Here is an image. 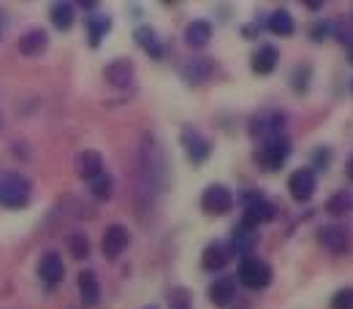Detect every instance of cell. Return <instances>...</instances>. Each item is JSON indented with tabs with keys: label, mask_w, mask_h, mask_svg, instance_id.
Wrapping results in <instances>:
<instances>
[{
	"label": "cell",
	"mask_w": 353,
	"mask_h": 309,
	"mask_svg": "<svg viewBox=\"0 0 353 309\" xmlns=\"http://www.w3.org/2000/svg\"><path fill=\"white\" fill-rule=\"evenodd\" d=\"M30 193H33V184L25 177H19V174H3L0 177V204L3 206H8V209L28 206Z\"/></svg>",
	"instance_id": "obj_1"
},
{
	"label": "cell",
	"mask_w": 353,
	"mask_h": 309,
	"mask_svg": "<svg viewBox=\"0 0 353 309\" xmlns=\"http://www.w3.org/2000/svg\"><path fill=\"white\" fill-rule=\"evenodd\" d=\"M291 155V141L285 136H272L266 138V144L256 152V160L264 166L266 171H277Z\"/></svg>",
	"instance_id": "obj_2"
},
{
	"label": "cell",
	"mask_w": 353,
	"mask_h": 309,
	"mask_svg": "<svg viewBox=\"0 0 353 309\" xmlns=\"http://www.w3.org/2000/svg\"><path fill=\"white\" fill-rule=\"evenodd\" d=\"M239 282L250 290H261L272 282V266L261 258H245L239 266Z\"/></svg>",
	"instance_id": "obj_3"
},
{
	"label": "cell",
	"mask_w": 353,
	"mask_h": 309,
	"mask_svg": "<svg viewBox=\"0 0 353 309\" xmlns=\"http://www.w3.org/2000/svg\"><path fill=\"white\" fill-rule=\"evenodd\" d=\"M231 206H234V195L223 184H210L204 190V195H201V209L207 215H212V217H221L225 212H231Z\"/></svg>",
	"instance_id": "obj_4"
},
{
	"label": "cell",
	"mask_w": 353,
	"mask_h": 309,
	"mask_svg": "<svg viewBox=\"0 0 353 309\" xmlns=\"http://www.w3.org/2000/svg\"><path fill=\"white\" fill-rule=\"evenodd\" d=\"M288 190H291V198L294 201H310L318 190V179H315V171L312 169H299L288 177Z\"/></svg>",
	"instance_id": "obj_5"
},
{
	"label": "cell",
	"mask_w": 353,
	"mask_h": 309,
	"mask_svg": "<svg viewBox=\"0 0 353 309\" xmlns=\"http://www.w3.org/2000/svg\"><path fill=\"white\" fill-rule=\"evenodd\" d=\"M128 244H131V233H128V228H123V225H109L106 233H103V242H101L103 258H109V261L120 258L123 250H125Z\"/></svg>",
	"instance_id": "obj_6"
},
{
	"label": "cell",
	"mask_w": 353,
	"mask_h": 309,
	"mask_svg": "<svg viewBox=\"0 0 353 309\" xmlns=\"http://www.w3.org/2000/svg\"><path fill=\"white\" fill-rule=\"evenodd\" d=\"M182 147H185V155H188V160H193V163H204L207 158H210V152H212V144H210V138L204 136V133L199 131H182Z\"/></svg>",
	"instance_id": "obj_7"
},
{
	"label": "cell",
	"mask_w": 353,
	"mask_h": 309,
	"mask_svg": "<svg viewBox=\"0 0 353 309\" xmlns=\"http://www.w3.org/2000/svg\"><path fill=\"white\" fill-rule=\"evenodd\" d=\"M318 242L329 253H345L351 247V231L345 225H323L318 231Z\"/></svg>",
	"instance_id": "obj_8"
},
{
	"label": "cell",
	"mask_w": 353,
	"mask_h": 309,
	"mask_svg": "<svg viewBox=\"0 0 353 309\" xmlns=\"http://www.w3.org/2000/svg\"><path fill=\"white\" fill-rule=\"evenodd\" d=\"M207 296H210V304H212V307L225 309L236 299V277H221V279H215V282L210 285Z\"/></svg>",
	"instance_id": "obj_9"
},
{
	"label": "cell",
	"mask_w": 353,
	"mask_h": 309,
	"mask_svg": "<svg viewBox=\"0 0 353 309\" xmlns=\"http://www.w3.org/2000/svg\"><path fill=\"white\" fill-rule=\"evenodd\" d=\"M133 76H136V68H133L131 60H114L112 65L103 68V79L112 85V87H131Z\"/></svg>",
	"instance_id": "obj_10"
},
{
	"label": "cell",
	"mask_w": 353,
	"mask_h": 309,
	"mask_svg": "<svg viewBox=\"0 0 353 309\" xmlns=\"http://www.w3.org/2000/svg\"><path fill=\"white\" fill-rule=\"evenodd\" d=\"M272 217H274V206L269 201H264V198H256V201L248 204V209L242 215V225L250 228V231H259V225L269 222Z\"/></svg>",
	"instance_id": "obj_11"
},
{
	"label": "cell",
	"mask_w": 353,
	"mask_h": 309,
	"mask_svg": "<svg viewBox=\"0 0 353 309\" xmlns=\"http://www.w3.org/2000/svg\"><path fill=\"white\" fill-rule=\"evenodd\" d=\"M74 169H77V174L82 179H90V182H92L95 177L103 174V158H101V152H95V149H85V152L77 155Z\"/></svg>",
	"instance_id": "obj_12"
},
{
	"label": "cell",
	"mask_w": 353,
	"mask_h": 309,
	"mask_svg": "<svg viewBox=\"0 0 353 309\" xmlns=\"http://www.w3.org/2000/svg\"><path fill=\"white\" fill-rule=\"evenodd\" d=\"M212 74H215V63H212L210 57H196V60H190V63L182 68V79H185L188 85H204Z\"/></svg>",
	"instance_id": "obj_13"
},
{
	"label": "cell",
	"mask_w": 353,
	"mask_h": 309,
	"mask_svg": "<svg viewBox=\"0 0 353 309\" xmlns=\"http://www.w3.org/2000/svg\"><path fill=\"white\" fill-rule=\"evenodd\" d=\"M39 277L44 279L46 285L63 282V277H65V264H63V258H60L57 253H46L44 258L39 261Z\"/></svg>",
	"instance_id": "obj_14"
},
{
	"label": "cell",
	"mask_w": 353,
	"mask_h": 309,
	"mask_svg": "<svg viewBox=\"0 0 353 309\" xmlns=\"http://www.w3.org/2000/svg\"><path fill=\"white\" fill-rule=\"evenodd\" d=\"M228 261H231V250H228L223 242L207 244V250L201 253V266H204L207 271H221Z\"/></svg>",
	"instance_id": "obj_15"
},
{
	"label": "cell",
	"mask_w": 353,
	"mask_h": 309,
	"mask_svg": "<svg viewBox=\"0 0 353 309\" xmlns=\"http://www.w3.org/2000/svg\"><path fill=\"white\" fill-rule=\"evenodd\" d=\"M210 39H212V25L204 22V19L190 22L188 30H185V44L190 46V49H201V46H207L210 44Z\"/></svg>",
	"instance_id": "obj_16"
},
{
	"label": "cell",
	"mask_w": 353,
	"mask_h": 309,
	"mask_svg": "<svg viewBox=\"0 0 353 309\" xmlns=\"http://www.w3.org/2000/svg\"><path fill=\"white\" fill-rule=\"evenodd\" d=\"M277 49L274 46H261L253 57H250V65H253V71L259 74V76H266V74H272L274 68H277Z\"/></svg>",
	"instance_id": "obj_17"
},
{
	"label": "cell",
	"mask_w": 353,
	"mask_h": 309,
	"mask_svg": "<svg viewBox=\"0 0 353 309\" xmlns=\"http://www.w3.org/2000/svg\"><path fill=\"white\" fill-rule=\"evenodd\" d=\"M79 296L88 307H95L98 299H101V285H98V277L95 271H82L79 274Z\"/></svg>",
	"instance_id": "obj_18"
},
{
	"label": "cell",
	"mask_w": 353,
	"mask_h": 309,
	"mask_svg": "<svg viewBox=\"0 0 353 309\" xmlns=\"http://www.w3.org/2000/svg\"><path fill=\"white\" fill-rule=\"evenodd\" d=\"M49 44V39H46L44 30H30V33H25L22 39H19V52L25 54V57H36V54H41Z\"/></svg>",
	"instance_id": "obj_19"
},
{
	"label": "cell",
	"mask_w": 353,
	"mask_h": 309,
	"mask_svg": "<svg viewBox=\"0 0 353 309\" xmlns=\"http://www.w3.org/2000/svg\"><path fill=\"white\" fill-rule=\"evenodd\" d=\"M256 244H259V233L256 231H250L245 225L234 228V253L236 255H250L256 250Z\"/></svg>",
	"instance_id": "obj_20"
},
{
	"label": "cell",
	"mask_w": 353,
	"mask_h": 309,
	"mask_svg": "<svg viewBox=\"0 0 353 309\" xmlns=\"http://www.w3.org/2000/svg\"><path fill=\"white\" fill-rule=\"evenodd\" d=\"M49 19H52V25H54L57 30H68V28L74 25V19H77V11H74L71 3H54V6L49 8Z\"/></svg>",
	"instance_id": "obj_21"
},
{
	"label": "cell",
	"mask_w": 353,
	"mask_h": 309,
	"mask_svg": "<svg viewBox=\"0 0 353 309\" xmlns=\"http://www.w3.org/2000/svg\"><path fill=\"white\" fill-rule=\"evenodd\" d=\"M294 30H296L294 17H291L285 8H280V11H274V14L269 17V33H274V36L285 39V36H294Z\"/></svg>",
	"instance_id": "obj_22"
},
{
	"label": "cell",
	"mask_w": 353,
	"mask_h": 309,
	"mask_svg": "<svg viewBox=\"0 0 353 309\" xmlns=\"http://www.w3.org/2000/svg\"><path fill=\"white\" fill-rule=\"evenodd\" d=\"M88 30H90V44L98 46L103 41V36L112 30V19L103 17V14H95V17H88Z\"/></svg>",
	"instance_id": "obj_23"
},
{
	"label": "cell",
	"mask_w": 353,
	"mask_h": 309,
	"mask_svg": "<svg viewBox=\"0 0 353 309\" xmlns=\"http://www.w3.org/2000/svg\"><path fill=\"white\" fill-rule=\"evenodd\" d=\"M353 206V195L351 193H337V195H332L329 198V204H326V212L332 215V217H343V215H348Z\"/></svg>",
	"instance_id": "obj_24"
},
{
	"label": "cell",
	"mask_w": 353,
	"mask_h": 309,
	"mask_svg": "<svg viewBox=\"0 0 353 309\" xmlns=\"http://www.w3.org/2000/svg\"><path fill=\"white\" fill-rule=\"evenodd\" d=\"M90 193L98 198V201H106V198H112V193H114V179L109 177L106 171L101 174V177L92 179V184H90Z\"/></svg>",
	"instance_id": "obj_25"
},
{
	"label": "cell",
	"mask_w": 353,
	"mask_h": 309,
	"mask_svg": "<svg viewBox=\"0 0 353 309\" xmlns=\"http://www.w3.org/2000/svg\"><path fill=\"white\" fill-rule=\"evenodd\" d=\"M133 36H136V44L141 46V49H147L152 57H161V46H158V39H155L152 28H139Z\"/></svg>",
	"instance_id": "obj_26"
},
{
	"label": "cell",
	"mask_w": 353,
	"mask_h": 309,
	"mask_svg": "<svg viewBox=\"0 0 353 309\" xmlns=\"http://www.w3.org/2000/svg\"><path fill=\"white\" fill-rule=\"evenodd\" d=\"M68 253H71L77 261H85L90 255V239L85 233H71V236H68Z\"/></svg>",
	"instance_id": "obj_27"
},
{
	"label": "cell",
	"mask_w": 353,
	"mask_h": 309,
	"mask_svg": "<svg viewBox=\"0 0 353 309\" xmlns=\"http://www.w3.org/2000/svg\"><path fill=\"white\" fill-rule=\"evenodd\" d=\"M332 309H353V288H340L332 296Z\"/></svg>",
	"instance_id": "obj_28"
},
{
	"label": "cell",
	"mask_w": 353,
	"mask_h": 309,
	"mask_svg": "<svg viewBox=\"0 0 353 309\" xmlns=\"http://www.w3.org/2000/svg\"><path fill=\"white\" fill-rule=\"evenodd\" d=\"M329 30H332V25L329 22H315L312 25V30H310V36H312V41H326V36H329Z\"/></svg>",
	"instance_id": "obj_29"
},
{
	"label": "cell",
	"mask_w": 353,
	"mask_h": 309,
	"mask_svg": "<svg viewBox=\"0 0 353 309\" xmlns=\"http://www.w3.org/2000/svg\"><path fill=\"white\" fill-rule=\"evenodd\" d=\"M345 174H348V179L353 182V155L348 158V166H345Z\"/></svg>",
	"instance_id": "obj_30"
},
{
	"label": "cell",
	"mask_w": 353,
	"mask_h": 309,
	"mask_svg": "<svg viewBox=\"0 0 353 309\" xmlns=\"http://www.w3.org/2000/svg\"><path fill=\"white\" fill-rule=\"evenodd\" d=\"M351 63H353V44H351Z\"/></svg>",
	"instance_id": "obj_31"
},
{
	"label": "cell",
	"mask_w": 353,
	"mask_h": 309,
	"mask_svg": "<svg viewBox=\"0 0 353 309\" xmlns=\"http://www.w3.org/2000/svg\"><path fill=\"white\" fill-rule=\"evenodd\" d=\"M144 309H158V307H144Z\"/></svg>",
	"instance_id": "obj_32"
}]
</instances>
